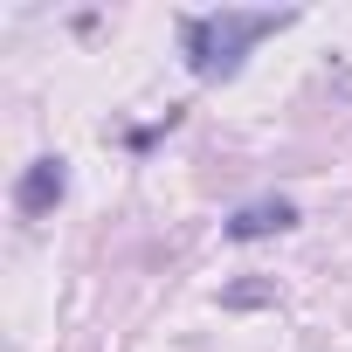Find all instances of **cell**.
I'll use <instances>...</instances> for the list:
<instances>
[{
    "mask_svg": "<svg viewBox=\"0 0 352 352\" xmlns=\"http://www.w3.org/2000/svg\"><path fill=\"white\" fill-rule=\"evenodd\" d=\"M63 201H69V159H63V152L28 159L21 180H14V214H21V221H49Z\"/></svg>",
    "mask_w": 352,
    "mask_h": 352,
    "instance_id": "obj_2",
    "label": "cell"
},
{
    "mask_svg": "<svg viewBox=\"0 0 352 352\" xmlns=\"http://www.w3.org/2000/svg\"><path fill=\"white\" fill-rule=\"evenodd\" d=\"M297 14H270V8H214V14H180V63L201 83H228L256 42L283 35Z\"/></svg>",
    "mask_w": 352,
    "mask_h": 352,
    "instance_id": "obj_1",
    "label": "cell"
},
{
    "mask_svg": "<svg viewBox=\"0 0 352 352\" xmlns=\"http://www.w3.org/2000/svg\"><path fill=\"white\" fill-rule=\"evenodd\" d=\"M304 214H297V201L290 194H263V201H242L228 221H221V242H270V235H290Z\"/></svg>",
    "mask_w": 352,
    "mask_h": 352,
    "instance_id": "obj_3",
    "label": "cell"
},
{
    "mask_svg": "<svg viewBox=\"0 0 352 352\" xmlns=\"http://www.w3.org/2000/svg\"><path fill=\"white\" fill-rule=\"evenodd\" d=\"M256 304H276V290H270V283H235V290H221V311H256Z\"/></svg>",
    "mask_w": 352,
    "mask_h": 352,
    "instance_id": "obj_5",
    "label": "cell"
},
{
    "mask_svg": "<svg viewBox=\"0 0 352 352\" xmlns=\"http://www.w3.org/2000/svg\"><path fill=\"white\" fill-rule=\"evenodd\" d=\"M180 118H187V111L173 104L166 118H152V124H131V131H118V145H124V152H152V145H159L166 131H180Z\"/></svg>",
    "mask_w": 352,
    "mask_h": 352,
    "instance_id": "obj_4",
    "label": "cell"
}]
</instances>
